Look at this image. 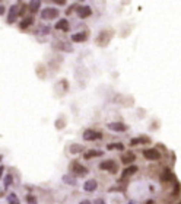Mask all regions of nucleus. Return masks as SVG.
Segmentation results:
<instances>
[{"mask_svg":"<svg viewBox=\"0 0 181 204\" xmlns=\"http://www.w3.org/2000/svg\"><path fill=\"white\" fill-rule=\"evenodd\" d=\"M3 12H5V8H3V6H0V16L3 15Z\"/></svg>","mask_w":181,"mask_h":204,"instance_id":"obj_27","label":"nucleus"},{"mask_svg":"<svg viewBox=\"0 0 181 204\" xmlns=\"http://www.w3.org/2000/svg\"><path fill=\"white\" fill-rule=\"evenodd\" d=\"M108 149H118V150H123L124 146L121 143H114V144H108Z\"/></svg>","mask_w":181,"mask_h":204,"instance_id":"obj_22","label":"nucleus"},{"mask_svg":"<svg viewBox=\"0 0 181 204\" xmlns=\"http://www.w3.org/2000/svg\"><path fill=\"white\" fill-rule=\"evenodd\" d=\"M72 41H73V42H83V41H86V34L85 32L73 34V35H72Z\"/></svg>","mask_w":181,"mask_h":204,"instance_id":"obj_13","label":"nucleus"},{"mask_svg":"<svg viewBox=\"0 0 181 204\" xmlns=\"http://www.w3.org/2000/svg\"><path fill=\"white\" fill-rule=\"evenodd\" d=\"M136 172H137V166L132 165V166H127V168L121 172V176H123V178H127V176H132L133 173H136Z\"/></svg>","mask_w":181,"mask_h":204,"instance_id":"obj_11","label":"nucleus"},{"mask_svg":"<svg viewBox=\"0 0 181 204\" xmlns=\"http://www.w3.org/2000/svg\"><path fill=\"white\" fill-rule=\"evenodd\" d=\"M40 6H41V0H31V3H29V10H31L32 13H35V12L40 9Z\"/></svg>","mask_w":181,"mask_h":204,"instance_id":"obj_15","label":"nucleus"},{"mask_svg":"<svg viewBox=\"0 0 181 204\" xmlns=\"http://www.w3.org/2000/svg\"><path fill=\"white\" fill-rule=\"evenodd\" d=\"M26 200H28V203H31V204H35V203H37L35 197L31 196V194H28V196H26Z\"/></svg>","mask_w":181,"mask_h":204,"instance_id":"obj_23","label":"nucleus"},{"mask_svg":"<svg viewBox=\"0 0 181 204\" xmlns=\"http://www.w3.org/2000/svg\"><path fill=\"white\" fill-rule=\"evenodd\" d=\"M0 160H2V156H0Z\"/></svg>","mask_w":181,"mask_h":204,"instance_id":"obj_29","label":"nucleus"},{"mask_svg":"<svg viewBox=\"0 0 181 204\" xmlns=\"http://www.w3.org/2000/svg\"><path fill=\"white\" fill-rule=\"evenodd\" d=\"M143 156L148 160H159L161 159V153L158 152L156 149H146V150H143Z\"/></svg>","mask_w":181,"mask_h":204,"instance_id":"obj_4","label":"nucleus"},{"mask_svg":"<svg viewBox=\"0 0 181 204\" xmlns=\"http://www.w3.org/2000/svg\"><path fill=\"white\" fill-rule=\"evenodd\" d=\"M3 171H5V166L0 165V178H2V175H3Z\"/></svg>","mask_w":181,"mask_h":204,"instance_id":"obj_26","label":"nucleus"},{"mask_svg":"<svg viewBox=\"0 0 181 204\" xmlns=\"http://www.w3.org/2000/svg\"><path fill=\"white\" fill-rule=\"evenodd\" d=\"M107 127H108V130L115 131V133H124V131H127V125L124 122H110Z\"/></svg>","mask_w":181,"mask_h":204,"instance_id":"obj_6","label":"nucleus"},{"mask_svg":"<svg viewBox=\"0 0 181 204\" xmlns=\"http://www.w3.org/2000/svg\"><path fill=\"white\" fill-rule=\"evenodd\" d=\"M162 181H166V182H169V181H174V175L171 173V172L168 171V169H165L164 173H162Z\"/></svg>","mask_w":181,"mask_h":204,"instance_id":"obj_18","label":"nucleus"},{"mask_svg":"<svg viewBox=\"0 0 181 204\" xmlns=\"http://www.w3.org/2000/svg\"><path fill=\"white\" fill-rule=\"evenodd\" d=\"M81 204H90V201H88V200H83V201H81Z\"/></svg>","mask_w":181,"mask_h":204,"instance_id":"obj_28","label":"nucleus"},{"mask_svg":"<svg viewBox=\"0 0 181 204\" xmlns=\"http://www.w3.org/2000/svg\"><path fill=\"white\" fill-rule=\"evenodd\" d=\"M99 169L102 171H110V172H117V165L114 160H104V162L99 163Z\"/></svg>","mask_w":181,"mask_h":204,"instance_id":"obj_5","label":"nucleus"},{"mask_svg":"<svg viewBox=\"0 0 181 204\" xmlns=\"http://www.w3.org/2000/svg\"><path fill=\"white\" fill-rule=\"evenodd\" d=\"M70 171L73 172L74 175H86L88 173V169L83 166V165H81L79 162H72L70 163Z\"/></svg>","mask_w":181,"mask_h":204,"instance_id":"obj_3","label":"nucleus"},{"mask_svg":"<svg viewBox=\"0 0 181 204\" xmlns=\"http://www.w3.org/2000/svg\"><path fill=\"white\" fill-rule=\"evenodd\" d=\"M12 182H13V176H12V173H9V175L5 176V180H3V185H5V188H8V187H10Z\"/></svg>","mask_w":181,"mask_h":204,"instance_id":"obj_19","label":"nucleus"},{"mask_svg":"<svg viewBox=\"0 0 181 204\" xmlns=\"http://www.w3.org/2000/svg\"><path fill=\"white\" fill-rule=\"evenodd\" d=\"M129 204H132V203H129Z\"/></svg>","mask_w":181,"mask_h":204,"instance_id":"obj_31","label":"nucleus"},{"mask_svg":"<svg viewBox=\"0 0 181 204\" xmlns=\"http://www.w3.org/2000/svg\"><path fill=\"white\" fill-rule=\"evenodd\" d=\"M69 22H67V19H60L57 24H56V29H58V31H64V32H67L69 31Z\"/></svg>","mask_w":181,"mask_h":204,"instance_id":"obj_10","label":"nucleus"},{"mask_svg":"<svg viewBox=\"0 0 181 204\" xmlns=\"http://www.w3.org/2000/svg\"><path fill=\"white\" fill-rule=\"evenodd\" d=\"M102 155H104V153H102L101 150H94V149H92V150H88V152L83 155V157H85V159H90V157H97V156H102Z\"/></svg>","mask_w":181,"mask_h":204,"instance_id":"obj_14","label":"nucleus"},{"mask_svg":"<svg viewBox=\"0 0 181 204\" xmlns=\"http://www.w3.org/2000/svg\"><path fill=\"white\" fill-rule=\"evenodd\" d=\"M79 2H83V0H79Z\"/></svg>","mask_w":181,"mask_h":204,"instance_id":"obj_30","label":"nucleus"},{"mask_svg":"<svg viewBox=\"0 0 181 204\" xmlns=\"http://www.w3.org/2000/svg\"><path fill=\"white\" fill-rule=\"evenodd\" d=\"M63 182H64V184H69V185H76V180L72 178V176H69V175H64V176H63Z\"/></svg>","mask_w":181,"mask_h":204,"instance_id":"obj_21","label":"nucleus"},{"mask_svg":"<svg viewBox=\"0 0 181 204\" xmlns=\"http://www.w3.org/2000/svg\"><path fill=\"white\" fill-rule=\"evenodd\" d=\"M102 137V134L97 130H85L83 131V140H86V141H94V140H98Z\"/></svg>","mask_w":181,"mask_h":204,"instance_id":"obj_2","label":"nucleus"},{"mask_svg":"<svg viewBox=\"0 0 181 204\" xmlns=\"http://www.w3.org/2000/svg\"><path fill=\"white\" fill-rule=\"evenodd\" d=\"M34 24V19H32V16H28V18H25L24 21L21 22V29H26L28 26H31V25Z\"/></svg>","mask_w":181,"mask_h":204,"instance_id":"obj_17","label":"nucleus"},{"mask_svg":"<svg viewBox=\"0 0 181 204\" xmlns=\"http://www.w3.org/2000/svg\"><path fill=\"white\" fill-rule=\"evenodd\" d=\"M95 204H105V201H104L102 198H97V200H95Z\"/></svg>","mask_w":181,"mask_h":204,"instance_id":"obj_25","label":"nucleus"},{"mask_svg":"<svg viewBox=\"0 0 181 204\" xmlns=\"http://www.w3.org/2000/svg\"><path fill=\"white\" fill-rule=\"evenodd\" d=\"M76 13L81 19H85V18H89L92 15V10H90L89 6H79L76 9Z\"/></svg>","mask_w":181,"mask_h":204,"instance_id":"obj_7","label":"nucleus"},{"mask_svg":"<svg viewBox=\"0 0 181 204\" xmlns=\"http://www.w3.org/2000/svg\"><path fill=\"white\" fill-rule=\"evenodd\" d=\"M180 204H181V203H180Z\"/></svg>","mask_w":181,"mask_h":204,"instance_id":"obj_32","label":"nucleus"},{"mask_svg":"<svg viewBox=\"0 0 181 204\" xmlns=\"http://www.w3.org/2000/svg\"><path fill=\"white\" fill-rule=\"evenodd\" d=\"M54 3H57V5H60V6H63V5H66V0H53Z\"/></svg>","mask_w":181,"mask_h":204,"instance_id":"obj_24","label":"nucleus"},{"mask_svg":"<svg viewBox=\"0 0 181 204\" xmlns=\"http://www.w3.org/2000/svg\"><path fill=\"white\" fill-rule=\"evenodd\" d=\"M8 203H9V204H21V203H19V200H18V197H16V194H15V193L9 194V197H8Z\"/></svg>","mask_w":181,"mask_h":204,"instance_id":"obj_20","label":"nucleus"},{"mask_svg":"<svg viewBox=\"0 0 181 204\" xmlns=\"http://www.w3.org/2000/svg\"><path fill=\"white\" fill-rule=\"evenodd\" d=\"M57 16H58V10L54 8H45V9H42V12H41L42 21H51V19H56Z\"/></svg>","mask_w":181,"mask_h":204,"instance_id":"obj_1","label":"nucleus"},{"mask_svg":"<svg viewBox=\"0 0 181 204\" xmlns=\"http://www.w3.org/2000/svg\"><path fill=\"white\" fill-rule=\"evenodd\" d=\"M18 16H19V8H18V5H15V6H12V8H10V10H9L8 22H9V24L15 22Z\"/></svg>","mask_w":181,"mask_h":204,"instance_id":"obj_8","label":"nucleus"},{"mask_svg":"<svg viewBox=\"0 0 181 204\" xmlns=\"http://www.w3.org/2000/svg\"><path fill=\"white\" fill-rule=\"evenodd\" d=\"M134 159H136V156L133 155V153H130V152L121 156V162H123L124 165H130V163H132Z\"/></svg>","mask_w":181,"mask_h":204,"instance_id":"obj_12","label":"nucleus"},{"mask_svg":"<svg viewBox=\"0 0 181 204\" xmlns=\"http://www.w3.org/2000/svg\"><path fill=\"white\" fill-rule=\"evenodd\" d=\"M69 150H70V153H73V155H77V153H82L85 149H83L82 144H72Z\"/></svg>","mask_w":181,"mask_h":204,"instance_id":"obj_16","label":"nucleus"},{"mask_svg":"<svg viewBox=\"0 0 181 204\" xmlns=\"http://www.w3.org/2000/svg\"><path fill=\"white\" fill-rule=\"evenodd\" d=\"M97 188H98V184H97L95 180H88L83 184V189H85L86 193H92V191H95Z\"/></svg>","mask_w":181,"mask_h":204,"instance_id":"obj_9","label":"nucleus"}]
</instances>
